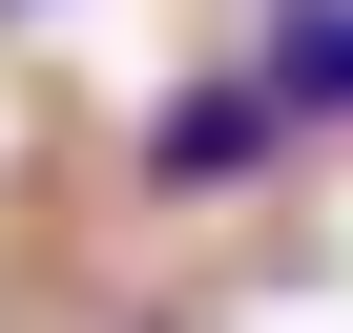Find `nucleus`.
I'll list each match as a JSON object with an SVG mask.
<instances>
[{
  "mask_svg": "<svg viewBox=\"0 0 353 333\" xmlns=\"http://www.w3.org/2000/svg\"><path fill=\"white\" fill-rule=\"evenodd\" d=\"M270 146H291V104H270L250 63H208V84H166V104H145V188H166V209H208V188H250Z\"/></svg>",
  "mask_w": 353,
  "mask_h": 333,
  "instance_id": "1",
  "label": "nucleus"
},
{
  "mask_svg": "<svg viewBox=\"0 0 353 333\" xmlns=\"http://www.w3.org/2000/svg\"><path fill=\"white\" fill-rule=\"evenodd\" d=\"M250 84H270L291 125H353V0H270V42H250Z\"/></svg>",
  "mask_w": 353,
  "mask_h": 333,
  "instance_id": "2",
  "label": "nucleus"
},
{
  "mask_svg": "<svg viewBox=\"0 0 353 333\" xmlns=\"http://www.w3.org/2000/svg\"><path fill=\"white\" fill-rule=\"evenodd\" d=\"M0 21H63V0H0Z\"/></svg>",
  "mask_w": 353,
  "mask_h": 333,
  "instance_id": "3",
  "label": "nucleus"
}]
</instances>
